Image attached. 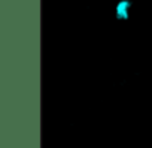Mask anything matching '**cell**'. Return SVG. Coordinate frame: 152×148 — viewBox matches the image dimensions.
Masks as SVG:
<instances>
[{
	"label": "cell",
	"mask_w": 152,
	"mask_h": 148,
	"mask_svg": "<svg viewBox=\"0 0 152 148\" xmlns=\"http://www.w3.org/2000/svg\"><path fill=\"white\" fill-rule=\"evenodd\" d=\"M131 6L130 0H121L116 5V18L118 20H128V9Z\"/></svg>",
	"instance_id": "6da1fadb"
}]
</instances>
